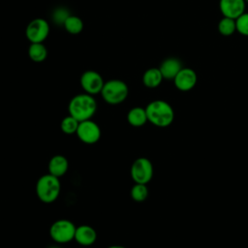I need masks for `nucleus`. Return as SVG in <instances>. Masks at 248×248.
Masks as SVG:
<instances>
[{"instance_id": "1", "label": "nucleus", "mask_w": 248, "mask_h": 248, "mask_svg": "<svg viewBox=\"0 0 248 248\" xmlns=\"http://www.w3.org/2000/svg\"><path fill=\"white\" fill-rule=\"evenodd\" d=\"M97 102L93 95L81 93L74 96L68 105L69 114L79 122L91 119L97 111Z\"/></svg>"}, {"instance_id": "2", "label": "nucleus", "mask_w": 248, "mask_h": 248, "mask_svg": "<svg viewBox=\"0 0 248 248\" xmlns=\"http://www.w3.org/2000/svg\"><path fill=\"white\" fill-rule=\"evenodd\" d=\"M147 120L156 127L170 126L174 119L172 107L166 101L154 100L145 107Z\"/></svg>"}, {"instance_id": "3", "label": "nucleus", "mask_w": 248, "mask_h": 248, "mask_svg": "<svg viewBox=\"0 0 248 248\" xmlns=\"http://www.w3.org/2000/svg\"><path fill=\"white\" fill-rule=\"evenodd\" d=\"M35 191L41 202L45 203H51L55 202L60 195V180L58 177L50 173L44 174L37 180Z\"/></svg>"}, {"instance_id": "4", "label": "nucleus", "mask_w": 248, "mask_h": 248, "mask_svg": "<svg viewBox=\"0 0 248 248\" xmlns=\"http://www.w3.org/2000/svg\"><path fill=\"white\" fill-rule=\"evenodd\" d=\"M100 94L106 103L115 106L126 100L129 94V88L123 80L110 79L104 83Z\"/></svg>"}, {"instance_id": "5", "label": "nucleus", "mask_w": 248, "mask_h": 248, "mask_svg": "<svg viewBox=\"0 0 248 248\" xmlns=\"http://www.w3.org/2000/svg\"><path fill=\"white\" fill-rule=\"evenodd\" d=\"M76 225L68 219L54 221L49 228V235L56 243H67L75 238Z\"/></svg>"}, {"instance_id": "6", "label": "nucleus", "mask_w": 248, "mask_h": 248, "mask_svg": "<svg viewBox=\"0 0 248 248\" xmlns=\"http://www.w3.org/2000/svg\"><path fill=\"white\" fill-rule=\"evenodd\" d=\"M153 165L151 161L145 157L137 158L130 169L131 177L135 183L147 184L153 177Z\"/></svg>"}, {"instance_id": "7", "label": "nucleus", "mask_w": 248, "mask_h": 248, "mask_svg": "<svg viewBox=\"0 0 248 248\" xmlns=\"http://www.w3.org/2000/svg\"><path fill=\"white\" fill-rule=\"evenodd\" d=\"M76 134L83 143L94 144L99 141L102 132L100 126L96 122L88 119L79 122Z\"/></svg>"}, {"instance_id": "8", "label": "nucleus", "mask_w": 248, "mask_h": 248, "mask_svg": "<svg viewBox=\"0 0 248 248\" xmlns=\"http://www.w3.org/2000/svg\"><path fill=\"white\" fill-rule=\"evenodd\" d=\"M49 34L48 22L41 17L31 20L25 30L26 38L30 43H43Z\"/></svg>"}, {"instance_id": "9", "label": "nucleus", "mask_w": 248, "mask_h": 248, "mask_svg": "<svg viewBox=\"0 0 248 248\" xmlns=\"http://www.w3.org/2000/svg\"><path fill=\"white\" fill-rule=\"evenodd\" d=\"M79 81L84 92L90 95L101 93L105 83L102 76L93 70H87L82 73Z\"/></svg>"}, {"instance_id": "10", "label": "nucleus", "mask_w": 248, "mask_h": 248, "mask_svg": "<svg viewBox=\"0 0 248 248\" xmlns=\"http://www.w3.org/2000/svg\"><path fill=\"white\" fill-rule=\"evenodd\" d=\"M197 74L191 68H182L173 78L175 87L183 92L193 89L197 83Z\"/></svg>"}, {"instance_id": "11", "label": "nucleus", "mask_w": 248, "mask_h": 248, "mask_svg": "<svg viewBox=\"0 0 248 248\" xmlns=\"http://www.w3.org/2000/svg\"><path fill=\"white\" fill-rule=\"evenodd\" d=\"M245 4L244 0H220L219 7L224 16L236 19L244 13Z\"/></svg>"}, {"instance_id": "12", "label": "nucleus", "mask_w": 248, "mask_h": 248, "mask_svg": "<svg viewBox=\"0 0 248 248\" xmlns=\"http://www.w3.org/2000/svg\"><path fill=\"white\" fill-rule=\"evenodd\" d=\"M81 246H91L97 240V232L89 225L77 227L74 238Z\"/></svg>"}, {"instance_id": "13", "label": "nucleus", "mask_w": 248, "mask_h": 248, "mask_svg": "<svg viewBox=\"0 0 248 248\" xmlns=\"http://www.w3.org/2000/svg\"><path fill=\"white\" fill-rule=\"evenodd\" d=\"M47 169H48V173L59 178L63 176L69 169L68 159L65 156L60 154L54 155L50 158Z\"/></svg>"}, {"instance_id": "14", "label": "nucleus", "mask_w": 248, "mask_h": 248, "mask_svg": "<svg viewBox=\"0 0 248 248\" xmlns=\"http://www.w3.org/2000/svg\"><path fill=\"white\" fill-rule=\"evenodd\" d=\"M182 64L179 59L170 57L165 59L159 67V70L166 79H173L178 72L182 69Z\"/></svg>"}, {"instance_id": "15", "label": "nucleus", "mask_w": 248, "mask_h": 248, "mask_svg": "<svg viewBox=\"0 0 248 248\" xmlns=\"http://www.w3.org/2000/svg\"><path fill=\"white\" fill-rule=\"evenodd\" d=\"M127 121L133 127H141L148 120L145 108L134 107L127 113Z\"/></svg>"}, {"instance_id": "16", "label": "nucleus", "mask_w": 248, "mask_h": 248, "mask_svg": "<svg viewBox=\"0 0 248 248\" xmlns=\"http://www.w3.org/2000/svg\"><path fill=\"white\" fill-rule=\"evenodd\" d=\"M163 78H164L159 68H150L144 72L142 76V82L148 88H156L161 84Z\"/></svg>"}, {"instance_id": "17", "label": "nucleus", "mask_w": 248, "mask_h": 248, "mask_svg": "<svg viewBox=\"0 0 248 248\" xmlns=\"http://www.w3.org/2000/svg\"><path fill=\"white\" fill-rule=\"evenodd\" d=\"M28 56L34 62H43L47 56L46 47L43 43H31L28 47Z\"/></svg>"}, {"instance_id": "18", "label": "nucleus", "mask_w": 248, "mask_h": 248, "mask_svg": "<svg viewBox=\"0 0 248 248\" xmlns=\"http://www.w3.org/2000/svg\"><path fill=\"white\" fill-rule=\"evenodd\" d=\"M63 26L66 29V31L69 32L70 34L77 35V34H79L82 31L83 21L81 20L80 17H78L77 16L70 15L67 17V19L65 20Z\"/></svg>"}, {"instance_id": "19", "label": "nucleus", "mask_w": 248, "mask_h": 248, "mask_svg": "<svg viewBox=\"0 0 248 248\" xmlns=\"http://www.w3.org/2000/svg\"><path fill=\"white\" fill-rule=\"evenodd\" d=\"M218 30L223 36H231L236 31L235 19L224 16L218 23Z\"/></svg>"}, {"instance_id": "20", "label": "nucleus", "mask_w": 248, "mask_h": 248, "mask_svg": "<svg viewBox=\"0 0 248 248\" xmlns=\"http://www.w3.org/2000/svg\"><path fill=\"white\" fill-rule=\"evenodd\" d=\"M78 124H79V121L78 119H76L74 116L69 114L61 120L60 128L64 134L73 135V134L77 133Z\"/></svg>"}, {"instance_id": "21", "label": "nucleus", "mask_w": 248, "mask_h": 248, "mask_svg": "<svg viewBox=\"0 0 248 248\" xmlns=\"http://www.w3.org/2000/svg\"><path fill=\"white\" fill-rule=\"evenodd\" d=\"M148 197V188L146 184L141 183H135L131 189V198L133 201L141 202L145 201Z\"/></svg>"}, {"instance_id": "22", "label": "nucleus", "mask_w": 248, "mask_h": 248, "mask_svg": "<svg viewBox=\"0 0 248 248\" xmlns=\"http://www.w3.org/2000/svg\"><path fill=\"white\" fill-rule=\"evenodd\" d=\"M236 31L243 36H248V13H243L235 19Z\"/></svg>"}, {"instance_id": "23", "label": "nucleus", "mask_w": 248, "mask_h": 248, "mask_svg": "<svg viewBox=\"0 0 248 248\" xmlns=\"http://www.w3.org/2000/svg\"><path fill=\"white\" fill-rule=\"evenodd\" d=\"M70 16V13L69 11L64 8V7H59V8H56L55 11L53 12L52 14V19L55 23L57 24H61L63 25L65 20L67 19V17Z\"/></svg>"}, {"instance_id": "24", "label": "nucleus", "mask_w": 248, "mask_h": 248, "mask_svg": "<svg viewBox=\"0 0 248 248\" xmlns=\"http://www.w3.org/2000/svg\"><path fill=\"white\" fill-rule=\"evenodd\" d=\"M107 248H127V247H125V246H123V245H117V244H115V245H110V246H108V247H107Z\"/></svg>"}, {"instance_id": "25", "label": "nucleus", "mask_w": 248, "mask_h": 248, "mask_svg": "<svg viewBox=\"0 0 248 248\" xmlns=\"http://www.w3.org/2000/svg\"><path fill=\"white\" fill-rule=\"evenodd\" d=\"M47 248H61V247L58 245H51V246H48Z\"/></svg>"}, {"instance_id": "26", "label": "nucleus", "mask_w": 248, "mask_h": 248, "mask_svg": "<svg viewBox=\"0 0 248 248\" xmlns=\"http://www.w3.org/2000/svg\"><path fill=\"white\" fill-rule=\"evenodd\" d=\"M245 1V3H248V0H244Z\"/></svg>"}]
</instances>
